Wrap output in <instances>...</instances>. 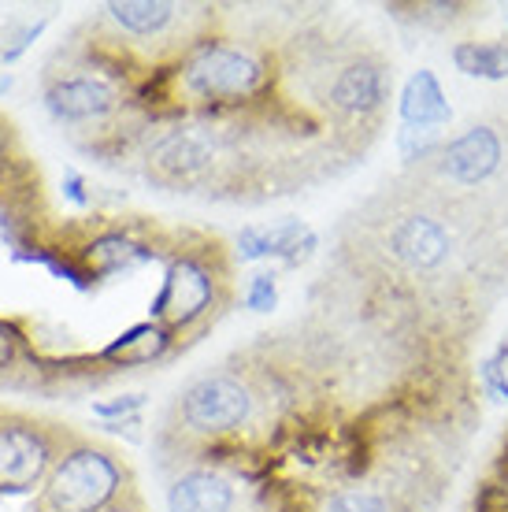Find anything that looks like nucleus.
Returning a JSON list of instances; mask_svg holds the SVG:
<instances>
[{"instance_id":"4","label":"nucleus","mask_w":508,"mask_h":512,"mask_svg":"<svg viewBox=\"0 0 508 512\" xmlns=\"http://www.w3.org/2000/svg\"><path fill=\"white\" fill-rule=\"evenodd\" d=\"M260 390L238 372H208L186 383L171 401L167 435L178 446H216L230 435H242L256 416Z\"/></svg>"},{"instance_id":"12","label":"nucleus","mask_w":508,"mask_h":512,"mask_svg":"<svg viewBox=\"0 0 508 512\" xmlns=\"http://www.w3.org/2000/svg\"><path fill=\"white\" fill-rule=\"evenodd\" d=\"M401 119H405V127H434V130H442L453 119V108L445 101L434 71L423 67V71H416L405 82V90H401Z\"/></svg>"},{"instance_id":"7","label":"nucleus","mask_w":508,"mask_h":512,"mask_svg":"<svg viewBox=\"0 0 508 512\" xmlns=\"http://www.w3.org/2000/svg\"><path fill=\"white\" fill-rule=\"evenodd\" d=\"M316 75L319 101L327 104V112L349 130L375 123L390 101V86H394L390 67L382 64L375 52H353V56L338 60L334 67H323Z\"/></svg>"},{"instance_id":"13","label":"nucleus","mask_w":508,"mask_h":512,"mask_svg":"<svg viewBox=\"0 0 508 512\" xmlns=\"http://www.w3.org/2000/svg\"><path fill=\"white\" fill-rule=\"evenodd\" d=\"M312 249L316 238L308 234V227L301 219H286V223H275V227H245L242 238H238V253L245 260H256V256H286V260H297V249Z\"/></svg>"},{"instance_id":"17","label":"nucleus","mask_w":508,"mask_h":512,"mask_svg":"<svg viewBox=\"0 0 508 512\" xmlns=\"http://www.w3.org/2000/svg\"><path fill=\"white\" fill-rule=\"evenodd\" d=\"M275 301H279V294H275V275H267V271L253 275L249 290H245V305L253 308V312H271Z\"/></svg>"},{"instance_id":"18","label":"nucleus","mask_w":508,"mask_h":512,"mask_svg":"<svg viewBox=\"0 0 508 512\" xmlns=\"http://www.w3.org/2000/svg\"><path fill=\"white\" fill-rule=\"evenodd\" d=\"M471 512H508V483H483Z\"/></svg>"},{"instance_id":"16","label":"nucleus","mask_w":508,"mask_h":512,"mask_svg":"<svg viewBox=\"0 0 508 512\" xmlns=\"http://www.w3.org/2000/svg\"><path fill=\"white\" fill-rule=\"evenodd\" d=\"M438 141H442V130H434V127H405V130H401V156H405L408 164H412V160L427 156L431 149H438Z\"/></svg>"},{"instance_id":"20","label":"nucleus","mask_w":508,"mask_h":512,"mask_svg":"<svg viewBox=\"0 0 508 512\" xmlns=\"http://www.w3.org/2000/svg\"><path fill=\"white\" fill-rule=\"evenodd\" d=\"M483 379H486V390H490L497 401H508V383L501 379V364H497V360H486L483 364Z\"/></svg>"},{"instance_id":"19","label":"nucleus","mask_w":508,"mask_h":512,"mask_svg":"<svg viewBox=\"0 0 508 512\" xmlns=\"http://www.w3.org/2000/svg\"><path fill=\"white\" fill-rule=\"evenodd\" d=\"M15 360H19V338L0 323V379H4V372H12Z\"/></svg>"},{"instance_id":"15","label":"nucleus","mask_w":508,"mask_h":512,"mask_svg":"<svg viewBox=\"0 0 508 512\" xmlns=\"http://www.w3.org/2000/svg\"><path fill=\"white\" fill-rule=\"evenodd\" d=\"M316 512H397L390 505L386 494L379 490H368V487H349V490H334L327 498L319 501Z\"/></svg>"},{"instance_id":"10","label":"nucleus","mask_w":508,"mask_h":512,"mask_svg":"<svg viewBox=\"0 0 508 512\" xmlns=\"http://www.w3.org/2000/svg\"><path fill=\"white\" fill-rule=\"evenodd\" d=\"M390 249L412 271H434L449 260L453 238L434 216H405L390 227Z\"/></svg>"},{"instance_id":"23","label":"nucleus","mask_w":508,"mask_h":512,"mask_svg":"<svg viewBox=\"0 0 508 512\" xmlns=\"http://www.w3.org/2000/svg\"><path fill=\"white\" fill-rule=\"evenodd\" d=\"M497 472H501V479L508 483V438H505V449H501V461H497Z\"/></svg>"},{"instance_id":"1","label":"nucleus","mask_w":508,"mask_h":512,"mask_svg":"<svg viewBox=\"0 0 508 512\" xmlns=\"http://www.w3.org/2000/svg\"><path fill=\"white\" fill-rule=\"evenodd\" d=\"M271 56L253 45L201 38L186 52H178L175 64L160 75L167 101H178V108H238L271 90Z\"/></svg>"},{"instance_id":"24","label":"nucleus","mask_w":508,"mask_h":512,"mask_svg":"<svg viewBox=\"0 0 508 512\" xmlns=\"http://www.w3.org/2000/svg\"><path fill=\"white\" fill-rule=\"evenodd\" d=\"M8 130H12L8 123H0V153H4V141H8Z\"/></svg>"},{"instance_id":"22","label":"nucleus","mask_w":508,"mask_h":512,"mask_svg":"<svg viewBox=\"0 0 508 512\" xmlns=\"http://www.w3.org/2000/svg\"><path fill=\"white\" fill-rule=\"evenodd\" d=\"M104 512H149V505H145V498H141L138 490H130L127 498H119L115 505H108Z\"/></svg>"},{"instance_id":"8","label":"nucleus","mask_w":508,"mask_h":512,"mask_svg":"<svg viewBox=\"0 0 508 512\" xmlns=\"http://www.w3.org/2000/svg\"><path fill=\"white\" fill-rule=\"evenodd\" d=\"M167 512H242V487L216 464H190L167 487Z\"/></svg>"},{"instance_id":"14","label":"nucleus","mask_w":508,"mask_h":512,"mask_svg":"<svg viewBox=\"0 0 508 512\" xmlns=\"http://www.w3.org/2000/svg\"><path fill=\"white\" fill-rule=\"evenodd\" d=\"M453 64L471 78L501 82V78H508V41H457Z\"/></svg>"},{"instance_id":"3","label":"nucleus","mask_w":508,"mask_h":512,"mask_svg":"<svg viewBox=\"0 0 508 512\" xmlns=\"http://www.w3.org/2000/svg\"><path fill=\"white\" fill-rule=\"evenodd\" d=\"M138 490L127 457L115 446L78 435L52 464L49 479L34 494L30 512H104Z\"/></svg>"},{"instance_id":"21","label":"nucleus","mask_w":508,"mask_h":512,"mask_svg":"<svg viewBox=\"0 0 508 512\" xmlns=\"http://www.w3.org/2000/svg\"><path fill=\"white\" fill-rule=\"evenodd\" d=\"M141 405H145V397L130 394V397H123V401H112V405H97V412H101V416H127V412L141 409Z\"/></svg>"},{"instance_id":"9","label":"nucleus","mask_w":508,"mask_h":512,"mask_svg":"<svg viewBox=\"0 0 508 512\" xmlns=\"http://www.w3.org/2000/svg\"><path fill=\"white\" fill-rule=\"evenodd\" d=\"M501 167V138L490 127H471L438 149V171L457 186H479Z\"/></svg>"},{"instance_id":"6","label":"nucleus","mask_w":508,"mask_h":512,"mask_svg":"<svg viewBox=\"0 0 508 512\" xmlns=\"http://www.w3.org/2000/svg\"><path fill=\"white\" fill-rule=\"evenodd\" d=\"M64 423L34 420L23 412H0V494L41 490L52 464L75 442Z\"/></svg>"},{"instance_id":"5","label":"nucleus","mask_w":508,"mask_h":512,"mask_svg":"<svg viewBox=\"0 0 508 512\" xmlns=\"http://www.w3.org/2000/svg\"><path fill=\"white\" fill-rule=\"evenodd\" d=\"M127 104V71H119V60L101 52H89L82 64L67 71H52L45 78V108L56 123L78 130H108L112 119Z\"/></svg>"},{"instance_id":"11","label":"nucleus","mask_w":508,"mask_h":512,"mask_svg":"<svg viewBox=\"0 0 508 512\" xmlns=\"http://www.w3.org/2000/svg\"><path fill=\"white\" fill-rule=\"evenodd\" d=\"M193 8L167 4V0H127V4H104V23L119 30V38L153 41L167 38L178 23H186Z\"/></svg>"},{"instance_id":"2","label":"nucleus","mask_w":508,"mask_h":512,"mask_svg":"<svg viewBox=\"0 0 508 512\" xmlns=\"http://www.w3.org/2000/svg\"><path fill=\"white\" fill-rule=\"evenodd\" d=\"M230 301V268L223 245H178L164 275V290L153 301V323L175 342L178 334L204 331Z\"/></svg>"}]
</instances>
